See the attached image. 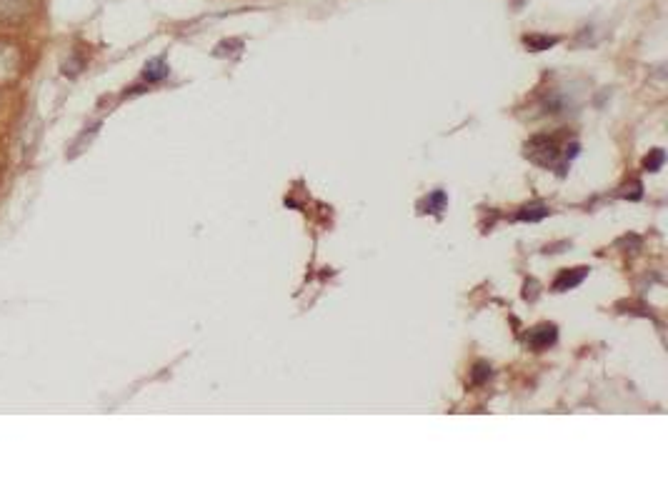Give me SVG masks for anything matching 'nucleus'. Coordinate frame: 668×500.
<instances>
[{"label":"nucleus","mask_w":668,"mask_h":500,"mask_svg":"<svg viewBox=\"0 0 668 500\" xmlns=\"http://www.w3.org/2000/svg\"><path fill=\"white\" fill-rule=\"evenodd\" d=\"M31 13V0H0V20H21Z\"/></svg>","instance_id":"f257e3e1"},{"label":"nucleus","mask_w":668,"mask_h":500,"mask_svg":"<svg viewBox=\"0 0 668 500\" xmlns=\"http://www.w3.org/2000/svg\"><path fill=\"white\" fill-rule=\"evenodd\" d=\"M586 275H588V268L566 270V273L558 275L556 283H553V288H556V290H571V288H576V285H581Z\"/></svg>","instance_id":"f03ea898"},{"label":"nucleus","mask_w":668,"mask_h":500,"mask_svg":"<svg viewBox=\"0 0 668 500\" xmlns=\"http://www.w3.org/2000/svg\"><path fill=\"white\" fill-rule=\"evenodd\" d=\"M553 340H556V328H553V325H541V328L533 330L531 338H528V343H531L536 350H543V348H548Z\"/></svg>","instance_id":"7ed1b4c3"},{"label":"nucleus","mask_w":668,"mask_h":500,"mask_svg":"<svg viewBox=\"0 0 668 500\" xmlns=\"http://www.w3.org/2000/svg\"><path fill=\"white\" fill-rule=\"evenodd\" d=\"M166 75H168L166 60L156 58V60H151V63L146 65V73H143V78L153 80V83H156V80H163V78H166Z\"/></svg>","instance_id":"20e7f679"},{"label":"nucleus","mask_w":668,"mask_h":500,"mask_svg":"<svg viewBox=\"0 0 668 500\" xmlns=\"http://www.w3.org/2000/svg\"><path fill=\"white\" fill-rule=\"evenodd\" d=\"M546 215H548L546 205L536 203V205H526V208H523V213H518V218H521V220H541V218H546Z\"/></svg>","instance_id":"39448f33"},{"label":"nucleus","mask_w":668,"mask_h":500,"mask_svg":"<svg viewBox=\"0 0 668 500\" xmlns=\"http://www.w3.org/2000/svg\"><path fill=\"white\" fill-rule=\"evenodd\" d=\"M526 45L533 50H546L556 45V38H526Z\"/></svg>","instance_id":"423d86ee"},{"label":"nucleus","mask_w":668,"mask_h":500,"mask_svg":"<svg viewBox=\"0 0 668 500\" xmlns=\"http://www.w3.org/2000/svg\"><path fill=\"white\" fill-rule=\"evenodd\" d=\"M488 375H491V368H488L486 363H478L476 373H473V380H476V383H483V378H488Z\"/></svg>","instance_id":"0eeeda50"},{"label":"nucleus","mask_w":668,"mask_h":500,"mask_svg":"<svg viewBox=\"0 0 668 500\" xmlns=\"http://www.w3.org/2000/svg\"><path fill=\"white\" fill-rule=\"evenodd\" d=\"M661 163H663V153H661V150H656V153H653V158L646 160V168L648 170H658V168H661Z\"/></svg>","instance_id":"6e6552de"}]
</instances>
